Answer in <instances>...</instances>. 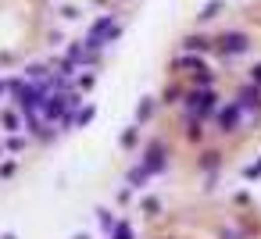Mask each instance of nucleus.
Masks as SVG:
<instances>
[{"label": "nucleus", "mask_w": 261, "mask_h": 239, "mask_svg": "<svg viewBox=\"0 0 261 239\" xmlns=\"http://www.w3.org/2000/svg\"><path fill=\"white\" fill-rule=\"evenodd\" d=\"M240 104H229V107H222L218 111V125H222V132H233L236 125H240Z\"/></svg>", "instance_id": "20e7f679"}, {"label": "nucleus", "mask_w": 261, "mask_h": 239, "mask_svg": "<svg viewBox=\"0 0 261 239\" xmlns=\"http://www.w3.org/2000/svg\"><path fill=\"white\" fill-rule=\"evenodd\" d=\"M151 111H154V104H151V100H147V104H140V111H136V118H140V122H147V118H151Z\"/></svg>", "instance_id": "1a4fd4ad"}, {"label": "nucleus", "mask_w": 261, "mask_h": 239, "mask_svg": "<svg viewBox=\"0 0 261 239\" xmlns=\"http://www.w3.org/2000/svg\"><path fill=\"white\" fill-rule=\"evenodd\" d=\"M64 107H68V100H64V97L47 93V97H43V104H40V114L47 118V122H54V118H61V114H64Z\"/></svg>", "instance_id": "f03ea898"}, {"label": "nucleus", "mask_w": 261, "mask_h": 239, "mask_svg": "<svg viewBox=\"0 0 261 239\" xmlns=\"http://www.w3.org/2000/svg\"><path fill=\"white\" fill-rule=\"evenodd\" d=\"M143 211L147 214H158V200H143Z\"/></svg>", "instance_id": "dca6fc26"}, {"label": "nucleus", "mask_w": 261, "mask_h": 239, "mask_svg": "<svg viewBox=\"0 0 261 239\" xmlns=\"http://www.w3.org/2000/svg\"><path fill=\"white\" fill-rule=\"evenodd\" d=\"M97 214H100V225H104V228H115V221H111V214H107V211H97Z\"/></svg>", "instance_id": "4468645a"}, {"label": "nucleus", "mask_w": 261, "mask_h": 239, "mask_svg": "<svg viewBox=\"0 0 261 239\" xmlns=\"http://www.w3.org/2000/svg\"><path fill=\"white\" fill-rule=\"evenodd\" d=\"M4 125H8V129H11V132H15V129H18V118H15V114H11V111H8V114H4Z\"/></svg>", "instance_id": "ddd939ff"}, {"label": "nucleus", "mask_w": 261, "mask_h": 239, "mask_svg": "<svg viewBox=\"0 0 261 239\" xmlns=\"http://www.w3.org/2000/svg\"><path fill=\"white\" fill-rule=\"evenodd\" d=\"M257 97H261V93H257V86H250V90H243V93H240V100H236V104H240V107H247V111H257V107H261V100H257Z\"/></svg>", "instance_id": "423d86ee"}, {"label": "nucleus", "mask_w": 261, "mask_h": 239, "mask_svg": "<svg viewBox=\"0 0 261 239\" xmlns=\"http://www.w3.org/2000/svg\"><path fill=\"white\" fill-rule=\"evenodd\" d=\"M218 8H222V4H218V0H211V4L204 8V15H201V18H215V11H218Z\"/></svg>", "instance_id": "f8f14e48"}, {"label": "nucleus", "mask_w": 261, "mask_h": 239, "mask_svg": "<svg viewBox=\"0 0 261 239\" xmlns=\"http://www.w3.org/2000/svg\"><path fill=\"white\" fill-rule=\"evenodd\" d=\"M147 175H151V168H147V165H143V168H133V172H129V186H143Z\"/></svg>", "instance_id": "0eeeda50"}, {"label": "nucleus", "mask_w": 261, "mask_h": 239, "mask_svg": "<svg viewBox=\"0 0 261 239\" xmlns=\"http://www.w3.org/2000/svg\"><path fill=\"white\" fill-rule=\"evenodd\" d=\"M190 111L197 114V122H201L204 114L215 111V93H211V90H197V93H190Z\"/></svg>", "instance_id": "f257e3e1"}, {"label": "nucleus", "mask_w": 261, "mask_h": 239, "mask_svg": "<svg viewBox=\"0 0 261 239\" xmlns=\"http://www.w3.org/2000/svg\"><path fill=\"white\" fill-rule=\"evenodd\" d=\"M115 239H133V228L129 225H115Z\"/></svg>", "instance_id": "9b49d317"}, {"label": "nucleus", "mask_w": 261, "mask_h": 239, "mask_svg": "<svg viewBox=\"0 0 261 239\" xmlns=\"http://www.w3.org/2000/svg\"><path fill=\"white\" fill-rule=\"evenodd\" d=\"M0 93H4V83H0Z\"/></svg>", "instance_id": "aec40b11"}, {"label": "nucleus", "mask_w": 261, "mask_h": 239, "mask_svg": "<svg viewBox=\"0 0 261 239\" xmlns=\"http://www.w3.org/2000/svg\"><path fill=\"white\" fill-rule=\"evenodd\" d=\"M133 143H136V129H129V132L122 136V146H133Z\"/></svg>", "instance_id": "2eb2a0df"}, {"label": "nucleus", "mask_w": 261, "mask_h": 239, "mask_svg": "<svg viewBox=\"0 0 261 239\" xmlns=\"http://www.w3.org/2000/svg\"><path fill=\"white\" fill-rule=\"evenodd\" d=\"M72 239H90V235H86V232H83V235H72Z\"/></svg>", "instance_id": "6ab92c4d"}, {"label": "nucleus", "mask_w": 261, "mask_h": 239, "mask_svg": "<svg viewBox=\"0 0 261 239\" xmlns=\"http://www.w3.org/2000/svg\"><path fill=\"white\" fill-rule=\"evenodd\" d=\"M250 78H254V86H261V64H257V68L250 71Z\"/></svg>", "instance_id": "f3484780"}, {"label": "nucleus", "mask_w": 261, "mask_h": 239, "mask_svg": "<svg viewBox=\"0 0 261 239\" xmlns=\"http://www.w3.org/2000/svg\"><path fill=\"white\" fill-rule=\"evenodd\" d=\"M218 50H222V54H243V50H247V36H243V32L222 36V39H218Z\"/></svg>", "instance_id": "7ed1b4c3"}, {"label": "nucleus", "mask_w": 261, "mask_h": 239, "mask_svg": "<svg viewBox=\"0 0 261 239\" xmlns=\"http://www.w3.org/2000/svg\"><path fill=\"white\" fill-rule=\"evenodd\" d=\"M186 50H208V39H201V36H190V39H186Z\"/></svg>", "instance_id": "6e6552de"}, {"label": "nucleus", "mask_w": 261, "mask_h": 239, "mask_svg": "<svg viewBox=\"0 0 261 239\" xmlns=\"http://www.w3.org/2000/svg\"><path fill=\"white\" fill-rule=\"evenodd\" d=\"M0 157H4V146H0Z\"/></svg>", "instance_id": "412c9836"}, {"label": "nucleus", "mask_w": 261, "mask_h": 239, "mask_svg": "<svg viewBox=\"0 0 261 239\" xmlns=\"http://www.w3.org/2000/svg\"><path fill=\"white\" fill-rule=\"evenodd\" d=\"M76 122H79V125H90V122H93V107L79 111V114H76Z\"/></svg>", "instance_id": "9d476101"}, {"label": "nucleus", "mask_w": 261, "mask_h": 239, "mask_svg": "<svg viewBox=\"0 0 261 239\" xmlns=\"http://www.w3.org/2000/svg\"><path fill=\"white\" fill-rule=\"evenodd\" d=\"M143 165L151 168V172H161V168H165V146H161V143H151V146H147Z\"/></svg>", "instance_id": "39448f33"}, {"label": "nucleus", "mask_w": 261, "mask_h": 239, "mask_svg": "<svg viewBox=\"0 0 261 239\" xmlns=\"http://www.w3.org/2000/svg\"><path fill=\"white\" fill-rule=\"evenodd\" d=\"M0 239H18V235H11V232H8V235H0Z\"/></svg>", "instance_id": "a211bd4d"}]
</instances>
